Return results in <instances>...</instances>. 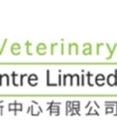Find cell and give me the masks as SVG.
<instances>
[{"label": "cell", "mask_w": 117, "mask_h": 124, "mask_svg": "<svg viewBox=\"0 0 117 124\" xmlns=\"http://www.w3.org/2000/svg\"><path fill=\"white\" fill-rule=\"evenodd\" d=\"M82 53L83 54H92V46L91 47H83L82 49Z\"/></svg>", "instance_id": "cell-6"}, {"label": "cell", "mask_w": 117, "mask_h": 124, "mask_svg": "<svg viewBox=\"0 0 117 124\" xmlns=\"http://www.w3.org/2000/svg\"><path fill=\"white\" fill-rule=\"evenodd\" d=\"M101 46H103V43H98L97 44V54H99V49H100Z\"/></svg>", "instance_id": "cell-13"}, {"label": "cell", "mask_w": 117, "mask_h": 124, "mask_svg": "<svg viewBox=\"0 0 117 124\" xmlns=\"http://www.w3.org/2000/svg\"><path fill=\"white\" fill-rule=\"evenodd\" d=\"M105 111H106V113H108V112H113V108H112V107H107L106 109H105Z\"/></svg>", "instance_id": "cell-12"}, {"label": "cell", "mask_w": 117, "mask_h": 124, "mask_svg": "<svg viewBox=\"0 0 117 124\" xmlns=\"http://www.w3.org/2000/svg\"><path fill=\"white\" fill-rule=\"evenodd\" d=\"M24 77H27V75H26V74H23V75L20 76V85L23 84V78H24Z\"/></svg>", "instance_id": "cell-14"}, {"label": "cell", "mask_w": 117, "mask_h": 124, "mask_svg": "<svg viewBox=\"0 0 117 124\" xmlns=\"http://www.w3.org/2000/svg\"><path fill=\"white\" fill-rule=\"evenodd\" d=\"M58 78H58V84H59V85H61V83H62V82H61V78H62V77H61V75H59V77H58Z\"/></svg>", "instance_id": "cell-17"}, {"label": "cell", "mask_w": 117, "mask_h": 124, "mask_svg": "<svg viewBox=\"0 0 117 124\" xmlns=\"http://www.w3.org/2000/svg\"><path fill=\"white\" fill-rule=\"evenodd\" d=\"M83 46H84V47H91L92 45H91L90 43H84V44H83Z\"/></svg>", "instance_id": "cell-15"}, {"label": "cell", "mask_w": 117, "mask_h": 124, "mask_svg": "<svg viewBox=\"0 0 117 124\" xmlns=\"http://www.w3.org/2000/svg\"><path fill=\"white\" fill-rule=\"evenodd\" d=\"M104 79H105V77H104L103 74H98L95 78L96 81H104Z\"/></svg>", "instance_id": "cell-5"}, {"label": "cell", "mask_w": 117, "mask_h": 124, "mask_svg": "<svg viewBox=\"0 0 117 124\" xmlns=\"http://www.w3.org/2000/svg\"><path fill=\"white\" fill-rule=\"evenodd\" d=\"M61 53L62 54L64 53V45L63 44H61Z\"/></svg>", "instance_id": "cell-18"}, {"label": "cell", "mask_w": 117, "mask_h": 124, "mask_svg": "<svg viewBox=\"0 0 117 124\" xmlns=\"http://www.w3.org/2000/svg\"><path fill=\"white\" fill-rule=\"evenodd\" d=\"M84 78H85L84 75H82V76H81V84H82V85H84Z\"/></svg>", "instance_id": "cell-16"}, {"label": "cell", "mask_w": 117, "mask_h": 124, "mask_svg": "<svg viewBox=\"0 0 117 124\" xmlns=\"http://www.w3.org/2000/svg\"><path fill=\"white\" fill-rule=\"evenodd\" d=\"M46 76H47V78H46V84H47V85H51L50 82H49V70H47V72H46Z\"/></svg>", "instance_id": "cell-11"}, {"label": "cell", "mask_w": 117, "mask_h": 124, "mask_svg": "<svg viewBox=\"0 0 117 124\" xmlns=\"http://www.w3.org/2000/svg\"><path fill=\"white\" fill-rule=\"evenodd\" d=\"M58 45H59L58 43H53V44L51 43V44H50V53H51V54H53V52H54V47H55V46H58Z\"/></svg>", "instance_id": "cell-8"}, {"label": "cell", "mask_w": 117, "mask_h": 124, "mask_svg": "<svg viewBox=\"0 0 117 124\" xmlns=\"http://www.w3.org/2000/svg\"><path fill=\"white\" fill-rule=\"evenodd\" d=\"M12 79H13V83H14V85H15V86H17V84L15 83V77H16V73L15 72H13L12 73Z\"/></svg>", "instance_id": "cell-10"}, {"label": "cell", "mask_w": 117, "mask_h": 124, "mask_svg": "<svg viewBox=\"0 0 117 124\" xmlns=\"http://www.w3.org/2000/svg\"><path fill=\"white\" fill-rule=\"evenodd\" d=\"M30 46H32V43L31 42H25V46H26V52H27V54H29V55H31L32 54V52L31 51H29V47H30Z\"/></svg>", "instance_id": "cell-7"}, {"label": "cell", "mask_w": 117, "mask_h": 124, "mask_svg": "<svg viewBox=\"0 0 117 124\" xmlns=\"http://www.w3.org/2000/svg\"><path fill=\"white\" fill-rule=\"evenodd\" d=\"M46 45L44 43H39L37 45V47H36V50L37 52L40 54V55H44L46 53Z\"/></svg>", "instance_id": "cell-3"}, {"label": "cell", "mask_w": 117, "mask_h": 124, "mask_svg": "<svg viewBox=\"0 0 117 124\" xmlns=\"http://www.w3.org/2000/svg\"><path fill=\"white\" fill-rule=\"evenodd\" d=\"M93 75L90 73V72H88L87 73V75H86V77H87V78H88V84L90 85V86H93V83L91 82V80H90V78H91V77H92Z\"/></svg>", "instance_id": "cell-9"}, {"label": "cell", "mask_w": 117, "mask_h": 124, "mask_svg": "<svg viewBox=\"0 0 117 124\" xmlns=\"http://www.w3.org/2000/svg\"><path fill=\"white\" fill-rule=\"evenodd\" d=\"M32 80L38 81V76H37L36 74H31V75L28 76V82H29L30 84L32 83Z\"/></svg>", "instance_id": "cell-4"}, {"label": "cell", "mask_w": 117, "mask_h": 124, "mask_svg": "<svg viewBox=\"0 0 117 124\" xmlns=\"http://www.w3.org/2000/svg\"><path fill=\"white\" fill-rule=\"evenodd\" d=\"M0 54H2V52H1V50H0Z\"/></svg>", "instance_id": "cell-19"}, {"label": "cell", "mask_w": 117, "mask_h": 124, "mask_svg": "<svg viewBox=\"0 0 117 124\" xmlns=\"http://www.w3.org/2000/svg\"><path fill=\"white\" fill-rule=\"evenodd\" d=\"M11 52L15 55H18L20 54V51H21V46L19 43H13L11 45Z\"/></svg>", "instance_id": "cell-2"}, {"label": "cell", "mask_w": 117, "mask_h": 124, "mask_svg": "<svg viewBox=\"0 0 117 124\" xmlns=\"http://www.w3.org/2000/svg\"><path fill=\"white\" fill-rule=\"evenodd\" d=\"M106 81L110 86L117 85V70H115V74H109L107 76Z\"/></svg>", "instance_id": "cell-1"}]
</instances>
